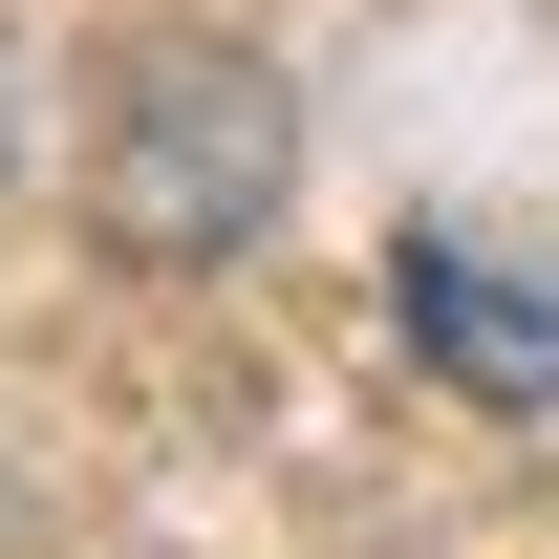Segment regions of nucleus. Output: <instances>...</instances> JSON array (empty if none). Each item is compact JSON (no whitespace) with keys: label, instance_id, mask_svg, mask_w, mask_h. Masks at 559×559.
Returning a JSON list of instances; mask_svg holds the SVG:
<instances>
[{"label":"nucleus","instance_id":"f257e3e1","mask_svg":"<svg viewBox=\"0 0 559 559\" xmlns=\"http://www.w3.org/2000/svg\"><path fill=\"white\" fill-rule=\"evenodd\" d=\"M280 173H301V108H280V66H237V44H130V66L86 86V237L151 280L237 259L280 215Z\"/></svg>","mask_w":559,"mask_h":559},{"label":"nucleus","instance_id":"f03ea898","mask_svg":"<svg viewBox=\"0 0 559 559\" xmlns=\"http://www.w3.org/2000/svg\"><path fill=\"white\" fill-rule=\"evenodd\" d=\"M388 323H409L430 388H474V409H559V280L495 259V237H409L388 259Z\"/></svg>","mask_w":559,"mask_h":559},{"label":"nucleus","instance_id":"7ed1b4c3","mask_svg":"<svg viewBox=\"0 0 559 559\" xmlns=\"http://www.w3.org/2000/svg\"><path fill=\"white\" fill-rule=\"evenodd\" d=\"M0 86H22V66H0ZM0 130H22V108H0Z\"/></svg>","mask_w":559,"mask_h":559}]
</instances>
